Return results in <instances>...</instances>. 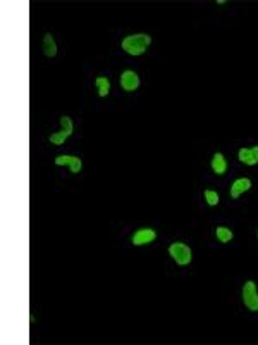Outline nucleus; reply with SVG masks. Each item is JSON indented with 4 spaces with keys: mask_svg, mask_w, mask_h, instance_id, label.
Returning <instances> with one entry per match:
<instances>
[{
    "mask_svg": "<svg viewBox=\"0 0 258 345\" xmlns=\"http://www.w3.org/2000/svg\"><path fill=\"white\" fill-rule=\"evenodd\" d=\"M150 45H152V37L148 33L128 35V37L122 38V42H120V49L126 54H129V56H134V57L143 56Z\"/></svg>",
    "mask_w": 258,
    "mask_h": 345,
    "instance_id": "nucleus-1",
    "label": "nucleus"
},
{
    "mask_svg": "<svg viewBox=\"0 0 258 345\" xmlns=\"http://www.w3.org/2000/svg\"><path fill=\"white\" fill-rule=\"evenodd\" d=\"M72 131H74V123H72V119L69 118V116H62L60 118V130L56 131V133H52L48 137V140L52 145H64L66 140H68L69 137L72 135Z\"/></svg>",
    "mask_w": 258,
    "mask_h": 345,
    "instance_id": "nucleus-2",
    "label": "nucleus"
},
{
    "mask_svg": "<svg viewBox=\"0 0 258 345\" xmlns=\"http://www.w3.org/2000/svg\"><path fill=\"white\" fill-rule=\"evenodd\" d=\"M169 255L178 262L179 266H188L191 261H193V252H191L190 245L182 242H174L170 243L169 247Z\"/></svg>",
    "mask_w": 258,
    "mask_h": 345,
    "instance_id": "nucleus-3",
    "label": "nucleus"
},
{
    "mask_svg": "<svg viewBox=\"0 0 258 345\" xmlns=\"http://www.w3.org/2000/svg\"><path fill=\"white\" fill-rule=\"evenodd\" d=\"M241 295H243V302L244 307L252 312H258V288L256 283L248 280L243 285V290H241Z\"/></svg>",
    "mask_w": 258,
    "mask_h": 345,
    "instance_id": "nucleus-4",
    "label": "nucleus"
},
{
    "mask_svg": "<svg viewBox=\"0 0 258 345\" xmlns=\"http://www.w3.org/2000/svg\"><path fill=\"white\" fill-rule=\"evenodd\" d=\"M155 238H157V231L150 226H143V228H138V230L132 233L131 243L136 247H142V245H148V243L155 242Z\"/></svg>",
    "mask_w": 258,
    "mask_h": 345,
    "instance_id": "nucleus-5",
    "label": "nucleus"
},
{
    "mask_svg": "<svg viewBox=\"0 0 258 345\" xmlns=\"http://www.w3.org/2000/svg\"><path fill=\"white\" fill-rule=\"evenodd\" d=\"M54 162H56V166H68L71 174H80L81 169H83V161L78 156H68V154H64V156H57L54 159Z\"/></svg>",
    "mask_w": 258,
    "mask_h": 345,
    "instance_id": "nucleus-6",
    "label": "nucleus"
},
{
    "mask_svg": "<svg viewBox=\"0 0 258 345\" xmlns=\"http://www.w3.org/2000/svg\"><path fill=\"white\" fill-rule=\"evenodd\" d=\"M119 83H120V88H122L124 92H134L140 88V83H142V81H140L138 73L132 71V69H126V71L120 75Z\"/></svg>",
    "mask_w": 258,
    "mask_h": 345,
    "instance_id": "nucleus-7",
    "label": "nucleus"
},
{
    "mask_svg": "<svg viewBox=\"0 0 258 345\" xmlns=\"http://www.w3.org/2000/svg\"><path fill=\"white\" fill-rule=\"evenodd\" d=\"M252 185L253 183H252L250 178H238V180H234L232 185H230V190H229L230 199H240L244 192L252 190Z\"/></svg>",
    "mask_w": 258,
    "mask_h": 345,
    "instance_id": "nucleus-8",
    "label": "nucleus"
},
{
    "mask_svg": "<svg viewBox=\"0 0 258 345\" xmlns=\"http://www.w3.org/2000/svg\"><path fill=\"white\" fill-rule=\"evenodd\" d=\"M238 159L246 166H255L258 164V145H253L250 149H240L238 152Z\"/></svg>",
    "mask_w": 258,
    "mask_h": 345,
    "instance_id": "nucleus-9",
    "label": "nucleus"
},
{
    "mask_svg": "<svg viewBox=\"0 0 258 345\" xmlns=\"http://www.w3.org/2000/svg\"><path fill=\"white\" fill-rule=\"evenodd\" d=\"M210 168H212V171L215 174H218V176L228 173V159L224 157V154L215 152L212 156V161H210Z\"/></svg>",
    "mask_w": 258,
    "mask_h": 345,
    "instance_id": "nucleus-10",
    "label": "nucleus"
},
{
    "mask_svg": "<svg viewBox=\"0 0 258 345\" xmlns=\"http://www.w3.org/2000/svg\"><path fill=\"white\" fill-rule=\"evenodd\" d=\"M43 54H45V57H48V59H54V57L57 56L58 49H57V42L56 38H54L52 33H45L43 35Z\"/></svg>",
    "mask_w": 258,
    "mask_h": 345,
    "instance_id": "nucleus-11",
    "label": "nucleus"
},
{
    "mask_svg": "<svg viewBox=\"0 0 258 345\" xmlns=\"http://www.w3.org/2000/svg\"><path fill=\"white\" fill-rule=\"evenodd\" d=\"M95 87H96V90H98V95L102 99L110 94V81H108V78H105V76H98V78L95 80Z\"/></svg>",
    "mask_w": 258,
    "mask_h": 345,
    "instance_id": "nucleus-12",
    "label": "nucleus"
},
{
    "mask_svg": "<svg viewBox=\"0 0 258 345\" xmlns=\"http://www.w3.org/2000/svg\"><path fill=\"white\" fill-rule=\"evenodd\" d=\"M215 236H217V240L220 243H229L230 240L234 238V233L228 226H217V230H215Z\"/></svg>",
    "mask_w": 258,
    "mask_h": 345,
    "instance_id": "nucleus-13",
    "label": "nucleus"
},
{
    "mask_svg": "<svg viewBox=\"0 0 258 345\" xmlns=\"http://www.w3.org/2000/svg\"><path fill=\"white\" fill-rule=\"evenodd\" d=\"M203 195H205V200L208 205H217L218 202H220V199H218V193L214 192V190H205L203 192Z\"/></svg>",
    "mask_w": 258,
    "mask_h": 345,
    "instance_id": "nucleus-14",
    "label": "nucleus"
},
{
    "mask_svg": "<svg viewBox=\"0 0 258 345\" xmlns=\"http://www.w3.org/2000/svg\"><path fill=\"white\" fill-rule=\"evenodd\" d=\"M256 236H258V233H256Z\"/></svg>",
    "mask_w": 258,
    "mask_h": 345,
    "instance_id": "nucleus-15",
    "label": "nucleus"
}]
</instances>
